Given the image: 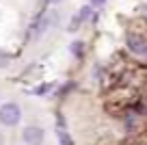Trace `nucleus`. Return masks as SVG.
Masks as SVG:
<instances>
[{
  "instance_id": "nucleus-10",
  "label": "nucleus",
  "mask_w": 147,
  "mask_h": 145,
  "mask_svg": "<svg viewBox=\"0 0 147 145\" xmlns=\"http://www.w3.org/2000/svg\"><path fill=\"white\" fill-rule=\"evenodd\" d=\"M2 143H5V136H2V134H0V145H2Z\"/></svg>"
},
{
  "instance_id": "nucleus-9",
  "label": "nucleus",
  "mask_w": 147,
  "mask_h": 145,
  "mask_svg": "<svg viewBox=\"0 0 147 145\" xmlns=\"http://www.w3.org/2000/svg\"><path fill=\"white\" fill-rule=\"evenodd\" d=\"M46 2H50V5H54V2H59V0H46Z\"/></svg>"
},
{
  "instance_id": "nucleus-7",
  "label": "nucleus",
  "mask_w": 147,
  "mask_h": 145,
  "mask_svg": "<svg viewBox=\"0 0 147 145\" xmlns=\"http://www.w3.org/2000/svg\"><path fill=\"white\" fill-rule=\"evenodd\" d=\"M7 65H9V54L0 50V67H7Z\"/></svg>"
},
{
  "instance_id": "nucleus-5",
  "label": "nucleus",
  "mask_w": 147,
  "mask_h": 145,
  "mask_svg": "<svg viewBox=\"0 0 147 145\" xmlns=\"http://www.w3.org/2000/svg\"><path fill=\"white\" fill-rule=\"evenodd\" d=\"M59 141H61V145H74V141H71V136L67 134V132H63L61 130L59 132Z\"/></svg>"
},
{
  "instance_id": "nucleus-4",
  "label": "nucleus",
  "mask_w": 147,
  "mask_h": 145,
  "mask_svg": "<svg viewBox=\"0 0 147 145\" xmlns=\"http://www.w3.org/2000/svg\"><path fill=\"white\" fill-rule=\"evenodd\" d=\"M128 48L134 54H147V39L145 37H138V35H132L128 39Z\"/></svg>"
},
{
  "instance_id": "nucleus-3",
  "label": "nucleus",
  "mask_w": 147,
  "mask_h": 145,
  "mask_svg": "<svg viewBox=\"0 0 147 145\" xmlns=\"http://www.w3.org/2000/svg\"><path fill=\"white\" fill-rule=\"evenodd\" d=\"M50 22H56V13H48V15H43L39 22L32 26V30H30V37H39L43 30H48L50 28Z\"/></svg>"
},
{
  "instance_id": "nucleus-8",
  "label": "nucleus",
  "mask_w": 147,
  "mask_h": 145,
  "mask_svg": "<svg viewBox=\"0 0 147 145\" xmlns=\"http://www.w3.org/2000/svg\"><path fill=\"white\" fill-rule=\"evenodd\" d=\"M102 2H104V0H93V5H95V7H97V5H102Z\"/></svg>"
},
{
  "instance_id": "nucleus-1",
  "label": "nucleus",
  "mask_w": 147,
  "mask_h": 145,
  "mask_svg": "<svg viewBox=\"0 0 147 145\" xmlns=\"http://www.w3.org/2000/svg\"><path fill=\"white\" fill-rule=\"evenodd\" d=\"M22 117V110H20L18 104L9 102V104H2L0 106V121L5 123V126H15Z\"/></svg>"
},
{
  "instance_id": "nucleus-2",
  "label": "nucleus",
  "mask_w": 147,
  "mask_h": 145,
  "mask_svg": "<svg viewBox=\"0 0 147 145\" xmlns=\"http://www.w3.org/2000/svg\"><path fill=\"white\" fill-rule=\"evenodd\" d=\"M24 141H26V145H41L43 141V130L41 128H37V126H28L24 128Z\"/></svg>"
},
{
  "instance_id": "nucleus-6",
  "label": "nucleus",
  "mask_w": 147,
  "mask_h": 145,
  "mask_svg": "<svg viewBox=\"0 0 147 145\" xmlns=\"http://www.w3.org/2000/svg\"><path fill=\"white\" fill-rule=\"evenodd\" d=\"M82 50H84L82 41H74V43H71V52H74L76 56H80V54H82Z\"/></svg>"
}]
</instances>
